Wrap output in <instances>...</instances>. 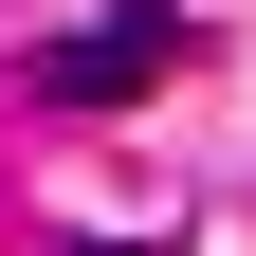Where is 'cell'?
Returning <instances> with one entry per match:
<instances>
[{
    "label": "cell",
    "instance_id": "cell-1",
    "mask_svg": "<svg viewBox=\"0 0 256 256\" xmlns=\"http://www.w3.org/2000/svg\"><path fill=\"white\" fill-rule=\"evenodd\" d=\"M165 74H183V18H165V0H128L110 37H55V55H37L55 110H110V92H165Z\"/></svg>",
    "mask_w": 256,
    "mask_h": 256
}]
</instances>
